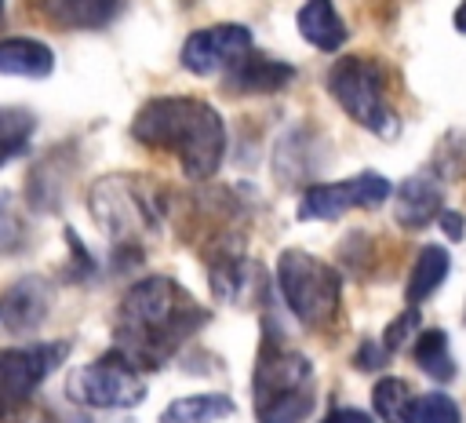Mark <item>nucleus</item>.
Returning <instances> with one entry per match:
<instances>
[{
	"mask_svg": "<svg viewBox=\"0 0 466 423\" xmlns=\"http://www.w3.org/2000/svg\"><path fill=\"white\" fill-rule=\"evenodd\" d=\"M208 310L167 273H149L127 288L116 310L113 325V350L135 365L138 372L146 368H164L182 343L204 328Z\"/></svg>",
	"mask_w": 466,
	"mask_h": 423,
	"instance_id": "f257e3e1",
	"label": "nucleus"
},
{
	"mask_svg": "<svg viewBox=\"0 0 466 423\" xmlns=\"http://www.w3.org/2000/svg\"><path fill=\"white\" fill-rule=\"evenodd\" d=\"M135 142L178 157L186 179L204 182L218 171L226 153V120L218 109L193 95H157L131 117Z\"/></svg>",
	"mask_w": 466,
	"mask_h": 423,
	"instance_id": "f03ea898",
	"label": "nucleus"
},
{
	"mask_svg": "<svg viewBox=\"0 0 466 423\" xmlns=\"http://www.w3.org/2000/svg\"><path fill=\"white\" fill-rule=\"evenodd\" d=\"M251 387L258 423H302L313 412V365L284 346L277 325H266Z\"/></svg>",
	"mask_w": 466,
	"mask_h": 423,
	"instance_id": "7ed1b4c3",
	"label": "nucleus"
},
{
	"mask_svg": "<svg viewBox=\"0 0 466 423\" xmlns=\"http://www.w3.org/2000/svg\"><path fill=\"white\" fill-rule=\"evenodd\" d=\"M160 201L153 186L135 175H106L91 186V215L113 241V263L127 266L142 259V241L160 226Z\"/></svg>",
	"mask_w": 466,
	"mask_h": 423,
	"instance_id": "20e7f679",
	"label": "nucleus"
},
{
	"mask_svg": "<svg viewBox=\"0 0 466 423\" xmlns=\"http://www.w3.org/2000/svg\"><path fill=\"white\" fill-rule=\"evenodd\" d=\"M277 284L288 303V310L306 325V328H328L339 314V295L342 281L335 266L320 263L317 255L302 248H288L277 259Z\"/></svg>",
	"mask_w": 466,
	"mask_h": 423,
	"instance_id": "39448f33",
	"label": "nucleus"
},
{
	"mask_svg": "<svg viewBox=\"0 0 466 423\" xmlns=\"http://www.w3.org/2000/svg\"><path fill=\"white\" fill-rule=\"evenodd\" d=\"M328 91L368 131H375V135H393L397 131V117L386 102V73L375 58H364V55L339 58L328 69Z\"/></svg>",
	"mask_w": 466,
	"mask_h": 423,
	"instance_id": "423d86ee",
	"label": "nucleus"
},
{
	"mask_svg": "<svg viewBox=\"0 0 466 423\" xmlns=\"http://www.w3.org/2000/svg\"><path fill=\"white\" fill-rule=\"evenodd\" d=\"M66 394L76 405H91V408H131L146 397V379L135 365H127L113 350L91 365L73 368L66 379Z\"/></svg>",
	"mask_w": 466,
	"mask_h": 423,
	"instance_id": "0eeeda50",
	"label": "nucleus"
},
{
	"mask_svg": "<svg viewBox=\"0 0 466 423\" xmlns=\"http://www.w3.org/2000/svg\"><path fill=\"white\" fill-rule=\"evenodd\" d=\"M69 343H33V346H4L0 350V419L18 412L47 372L66 357Z\"/></svg>",
	"mask_w": 466,
	"mask_h": 423,
	"instance_id": "6e6552de",
	"label": "nucleus"
},
{
	"mask_svg": "<svg viewBox=\"0 0 466 423\" xmlns=\"http://www.w3.org/2000/svg\"><path fill=\"white\" fill-rule=\"evenodd\" d=\"M390 193L393 186L379 171H360L342 182H320L299 197V219L313 222V219H339L350 208H379Z\"/></svg>",
	"mask_w": 466,
	"mask_h": 423,
	"instance_id": "1a4fd4ad",
	"label": "nucleus"
},
{
	"mask_svg": "<svg viewBox=\"0 0 466 423\" xmlns=\"http://www.w3.org/2000/svg\"><path fill=\"white\" fill-rule=\"evenodd\" d=\"M248 51H251V29L237 22H218L189 33V40L182 44V66L197 77H208L218 73L222 66H233Z\"/></svg>",
	"mask_w": 466,
	"mask_h": 423,
	"instance_id": "9d476101",
	"label": "nucleus"
},
{
	"mask_svg": "<svg viewBox=\"0 0 466 423\" xmlns=\"http://www.w3.org/2000/svg\"><path fill=\"white\" fill-rule=\"evenodd\" d=\"M291 80H295V66L248 51L244 58H237L229 66L222 88L233 91V95H273V91L288 88Z\"/></svg>",
	"mask_w": 466,
	"mask_h": 423,
	"instance_id": "9b49d317",
	"label": "nucleus"
},
{
	"mask_svg": "<svg viewBox=\"0 0 466 423\" xmlns=\"http://www.w3.org/2000/svg\"><path fill=\"white\" fill-rule=\"evenodd\" d=\"M47 306H51V288L44 277H22L15 281L4 299H0V321L7 325V332H29L36 328L44 317H47Z\"/></svg>",
	"mask_w": 466,
	"mask_h": 423,
	"instance_id": "f8f14e48",
	"label": "nucleus"
},
{
	"mask_svg": "<svg viewBox=\"0 0 466 423\" xmlns=\"http://www.w3.org/2000/svg\"><path fill=\"white\" fill-rule=\"evenodd\" d=\"M441 212V182L433 175H411L393 193V215L400 226L419 230Z\"/></svg>",
	"mask_w": 466,
	"mask_h": 423,
	"instance_id": "ddd939ff",
	"label": "nucleus"
},
{
	"mask_svg": "<svg viewBox=\"0 0 466 423\" xmlns=\"http://www.w3.org/2000/svg\"><path fill=\"white\" fill-rule=\"evenodd\" d=\"M51 26L62 29H102L109 26L127 0H36Z\"/></svg>",
	"mask_w": 466,
	"mask_h": 423,
	"instance_id": "4468645a",
	"label": "nucleus"
},
{
	"mask_svg": "<svg viewBox=\"0 0 466 423\" xmlns=\"http://www.w3.org/2000/svg\"><path fill=\"white\" fill-rule=\"evenodd\" d=\"M295 22H299V33L313 47H320V51H339L346 44V22L339 18V11H335L331 0H306L299 7V18Z\"/></svg>",
	"mask_w": 466,
	"mask_h": 423,
	"instance_id": "2eb2a0df",
	"label": "nucleus"
},
{
	"mask_svg": "<svg viewBox=\"0 0 466 423\" xmlns=\"http://www.w3.org/2000/svg\"><path fill=\"white\" fill-rule=\"evenodd\" d=\"M55 69V55L47 44L29 36H7L0 40V73L4 77H47Z\"/></svg>",
	"mask_w": 466,
	"mask_h": 423,
	"instance_id": "dca6fc26",
	"label": "nucleus"
},
{
	"mask_svg": "<svg viewBox=\"0 0 466 423\" xmlns=\"http://www.w3.org/2000/svg\"><path fill=\"white\" fill-rule=\"evenodd\" d=\"M62 157H66V150H51L36 168H33V175H29V201H33V208H40V212H55L58 204H62V193H66V179H69V168H58L62 164Z\"/></svg>",
	"mask_w": 466,
	"mask_h": 423,
	"instance_id": "f3484780",
	"label": "nucleus"
},
{
	"mask_svg": "<svg viewBox=\"0 0 466 423\" xmlns=\"http://www.w3.org/2000/svg\"><path fill=\"white\" fill-rule=\"evenodd\" d=\"M448 266H451L448 252H444L441 244H426V248L415 255V266H411V273H408V288H404L408 303L415 306V303H422L426 295H433V292L441 288V281L448 277Z\"/></svg>",
	"mask_w": 466,
	"mask_h": 423,
	"instance_id": "a211bd4d",
	"label": "nucleus"
},
{
	"mask_svg": "<svg viewBox=\"0 0 466 423\" xmlns=\"http://www.w3.org/2000/svg\"><path fill=\"white\" fill-rule=\"evenodd\" d=\"M233 416V397L226 394H193V397H178L164 408L160 423H218Z\"/></svg>",
	"mask_w": 466,
	"mask_h": 423,
	"instance_id": "6ab92c4d",
	"label": "nucleus"
},
{
	"mask_svg": "<svg viewBox=\"0 0 466 423\" xmlns=\"http://www.w3.org/2000/svg\"><path fill=\"white\" fill-rule=\"evenodd\" d=\"M36 131V117L22 106H0V168L11 164L29 150V139Z\"/></svg>",
	"mask_w": 466,
	"mask_h": 423,
	"instance_id": "aec40b11",
	"label": "nucleus"
},
{
	"mask_svg": "<svg viewBox=\"0 0 466 423\" xmlns=\"http://www.w3.org/2000/svg\"><path fill=\"white\" fill-rule=\"evenodd\" d=\"M415 365L437 379V383H448L455 376V361H451V350H448V335L441 328H422L419 339H415Z\"/></svg>",
	"mask_w": 466,
	"mask_h": 423,
	"instance_id": "412c9836",
	"label": "nucleus"
},
{
	"mask_svg": "<svg viewBox=\"0 0 466 423\" xmlns=\"http://www.w3.org/2000/svg\"><path fill=\"white\" fill-rule=\"evenodd\" d=\"M400 423H459V405L448 394H422L408 401Z\"/></svg>",
	"mask_w": 466,
	"mask_h": 423,
	"instance_id": "4be33fe9",
	"label": "nucleus"
},
{
	"mask_svg": "<svg viewBox=\"0 0 466 423\" xmlns=\"http://www.w3.org/2000/svg\"><path fill=\"white\" fill-rule=\"evenodd\" d=\"M408 401H411V390H408L404 379H379L375 390H371V405H375L382 423H400Z\"/></svg>",
	"mask_w": 466,
	"mask_h": 423,
	"instance_id": "5701e85b",
	"label": "nucleus"
},
{
	"mask_svg": "<svg viewBox=\"0 0 466 423\" xmlns=\"http://www.w3.org/2000/svg\"><path fill=\"white\" fill-rule=\"evenodd\" d=\"M22 244H25V222H22V215L15 212L11 197L0 193V252L7 255V252H18Z\"/></svg>",
	"mask_w": 466,
	"mask_h": 423,
	"instance_id": "b1692460",
	"label": "nucleus"
},
{
	"mask_svg": "<svg viewBox=\"0 0 466 423\" xmlns=\"http://www.w3.org/2000/svg\"><path fill=\"white\" fill-rule=\"evenodd\" d=\"M415 328H419V314H415V306H411V310H404L400 317H393V321H390V328H386V335H382V346H386V354L400 350Z\"/></svg>",
	"mask_w": 466,
	"mask_h": 423,
	"instance_id": "393cba45",
	"label": "nucleus"
},
{
	"mask_svg": "<svg viewBox=\"0 0 466 423\" xmlns=\"http://www.w3.org/2000/svg\"><path fill=\"white\" fill-rule=\"evenodd\" d=\"M386 361H390L386 346H382V343H371V339H364V343L357 346V357H353V365H357L360 372H375V368H382Z\"/></svg>",
	"mask_w": 466,
	"mask_h": 423,
	"instance_id": "a878e982",
	"label": "nucleus"
},
{
	"mask_svg": "<svg viewBox=\"0 0 466 423\" xmlns=\"http://www.w3.org/2000/svg\"><path fill=\"white\" fill-rule=\"evenodd\" d=\"M320 423H371V416L360 408H331Z\"/></svg>",
	"mask_w": 466,
	"mask_h": 423,
	"instance_id": "bb28decb",
	"label": "nucleus"
},
{
	"mask_svg": "<svg viewBox=\"0 0 466 423\" xmlns=\"http://www.w3.org/2000/svg\"><path fill=\"white\" fill-rule=\"evenodd\" d=\"M441 226H444V233H448L451 241L462 237V215H459V212H441Z\"/></svg>",
	"mask_w": 466,
	"mask_h": 423,
	"instance_id": "cd10ccee",
	"label": "nucleus"
},
{
	"mask_svg": "<svg viewBox=\"0 0 466 423\" xmlns=\"http://www.w3.org/2000/svg\"><path fill=\"white\" fill-rule=\"evenodd\" d=\"M455 29L459 33H466V0L459 4V11H455Z\"/></svg>",
	"mask_w": 466,
	"mask_h": 423,
	"instance_id": "c85d7f7f",
	"label": "nucleus"
},
{
	"mask_svg": "<svg viewBox=\"0 0 466 423\" xmlns=\"http://www.w3.org/2000/svg\"><path fill=\"white\" fill-rule=\"evenodd\" d=\"M0 15H4V0H0Z\"/></svg>",
	"mask_w": 466,
	"mask_h": 423,
	"instance_id": "c756f323",
	"label": "nucleus"
}]
</instances>
